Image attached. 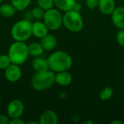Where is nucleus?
Listing matches in <instances>:
<instances>
[{
    "instance_id": "1",
    "label": "nucleus",
    "mask_w": 124,
    "mask_h": 124,
    "mask_svg": "<svg viewBox=\"0 0 124 124\" xmlns=\"http://www.w3.org/2000/svg\"><path fill=\"white\" fill-rule=\"evenodd\" d=\"M49 70L54 73L68 71L73 65L70 54L64 51H56L47 58Z\"/></svg>"
},
{
    "instance_id": "2",
    "label": "nucleus",
    "mask_w": 124,
    "mask_h": 124,
    "mask_svg": "<svg viewBox=\"0 0 124 124\" xmlns=\"http://www.w3.org/2000/svg\"><path fill=\"white\" fill-rule=\"evenodd\" d=\"M55 73L51 70L36 72L31 78V84L36 91H44L50 88L54 83Z\"/></svg>"
},
{
    "instance_id": "3",
    "label": "nucleus",
    "mask_w": 124,
    "mask_h": 124,
    "mask_svg": "<svg viewBox=\"0 0 124 124\" xmlns=\"http://www.w3.org/2000/svg\"><path fill=\"white\" fill-rule=\"evenodd\" d=\"M7 54L12 63L21 65L25 62L29 56L28 44H26L25 41H15V42L10 45Z\"/></svg>"
},
{
    "instance_id": "4",
    "label": "nucleus",
    "mask_w": 124,
    "mask_h": 124,
    "mask_svg": "<svg viewBox=\"0 0 124 124\" xmlns=\"http://www.w3.org/2000/svg\"><path fill=\"white\" fill-rule=\"evenodd\" d=\"M11 35L15 41H27L32 36V23L26 19L16 22L12 27Z\"/></svg>"
},
{
    "instance_id": "5",
    "label": "nucleus",
    "mask_w": 124,
    "mask_h": 124,
    "mask_svg": "<svg viewBox=\"0 0 124 124\" xmlns=\"http://www.w3.org/2000/svg\"><path fill=\"white\" fill-rule=\"evenodd\" d=\"M62 24L70 31L77 33L83 29L84 20L79 11L72 9L62 15Z\"/></svg>"
},
{
    "instance_id": "6",
    "label": "nucleus",
    "mask_w": 124,
    "mask_h": 124,
    "mask_svg": "<svg viewBox=\"0 0 124 124\" xmlns=\"http://www.w3.org/2000/svg\"><path fill=\"white\" fill-rule=\"evenodd\" d=\"M43 22L46 24L49 30H58L62 25V15L58 9L51 8L44 12Z\"/></svg>"
},
{
    "instance_id": "7",
    "label": "nucleus",
    "mask_w": 124,
    "mask_h": 124,
    "mask_svg": "<svg viewBox=\"0 0 124 124\" xmlns=\"http://www.w3.org/2000/svg\"><path fill=\"white\" fill-rule=\"evenodd\" d=\"M25 107L22 101L19 100H14L9 102L7 108V116L9 118H20L24 113Z\"/></svg>"
},
{
    "instance_id": "8",
    "label": "nucleus",
    "mask_w": 124,
    "mask_h": 124,
    "mask_svg": "<svg viewBox=\"0 0 124 124\" xmlns=\"http://www.w3.org/2000/svg\"><path fill=\"white\" fill-rule=\"evenodd\" d=\"M4 72L6 79L12 83L17 82L21 78L22 70L20 65L12 63L8 68H7Z\"/></svg>"
},
{
    "instance_id": "9",
    "label": "nucleus",
    "mask_w": 124,
    "mask_h": 124,
    "mask_svg": "<svg viewBox=\"0 0 124 124\" xmlns=\"http://www.w3.org/2000/svg\"><path fill=\"white\" fill-rule=\"evenodd\" d=\"M49 33V28L44 22L36 21L32 23V35L38 39H41Z\"/></svg>"
},
{
    "instance_id": "10",
    "label": "nucleus",
    "mask_w": 124,
    "mask_h": 124,
    "mask_svg": "<svg viewBox=\"0 0 124 124\" xmlns=\"http://www.w3.org/2000/svg\"><path fill=\"white\" fill-rule=\"evenodd\" d=\"M112 15V20L116 28L124 29V7H116Z\"/></svg>"
},
{
    "instance_id": "11",
    "label": "nucleus",
    "mask_w": 124,
    "mask_h": 124,
    "mask_svg": "<svg viewBox=\"0 0 124 124\" xmlns=\"http://www.w3.org/2000/svg\"><path fill=\"white\" fill-rule=\"evenodd\" d=\"M58 122V117L57 113L51 110H46L41 113L39 117V124H57Z\"/></svg>"
},
{
    "instance_id": "12",
    "label": "nucleus",
    "mask_w": 124,
    "mask_h": 124,
    "mask_svg": "<svg viewBox=\"0 0 124 124\" xmlns=\"http://www.w3.org/2000/svg\"><path fill=\"white\" fill-rule=\"evenodd\" d=\"M72 81V75L68 71L58 72L54 76V82L62 86H66L70 85Z\"/></svg>"
},
{
    "instance_id": "13",
    "label": "nucleus",
    "mask_w": 124,
    "mask_h": 124,
    "mask_svg": "<svg viewBox=\"0 0 124 124\" xmlns=\"http://www.w3.org/2000/svg\"><path fill=\"white\" fill-rule=\"evenodd\" d=\"M40 44H41L44 50L52 51L56 47L57 44V40L54 35L48 33L47 35H46L45 36L41 39Z\"/></svg>"
},
{
    "instance_id": "14",
    "label": "nucleus",
    "mask_w": 124,
    "mask_h": 124,
    "mask_svg": "<svg viewBox=\"0 0 124 124\" xmlns=\"http://www.w3.org/2000/svg\"><path fill=\"white\" fill-rule=\"evenodd\" d=\"M98 7L104 15H111L116 9V3L114 0H100Z\"/></svg>"
},
{
    "instance_id": "15",
    "label": "nucleus",
    "mask_w": 124,
    "mask_h": 124,
    "mask_svg": "<svg viewBox=\"0 0 124 124\" xmlns=\"http://www.w3.org/2000/svg\"><path fill=\"white\" fill-rule=\"evenodd\" d=\"M54 4L59 10L68 12L74 9L76 1V0H54Z\"/></svg>"
},
{
    "instance_id": "16",
    "label": "nucleus",
    "mask_w": 124,
    "mask_h": 124,
    "mask_svg": "<svg viewBox=\"0 0 124 124\" xmlns=\"http://www.w3.org/2000/svg\"><path fill=\"white\" fill-rule=\"evenodd\" d=\"M32 68L36 72L44 71L49 70L47 59L41 57H36L32 62Z\"/></svg>"
},
{
    "instance_id": "17",
    "label": "nucleus",
    "mask_w": 124,
    "mask_h": 124,
    "mask_svg": "<svg viewBox=\"0 0 124 124\" xmlns=\"http://www.w3.org/2000/svg\"><path fill=\"white\" fill-rule=\"evenodd\" d=\"M29 55L36 57L41 56L44 52V49L41 44L39 42H32L28 45Z\"/></svg>"
},
{
    "instance_id": "18",
    "label": "nucleus",
    "mask_w": 124,
    "mask_h": 124,
    "mask_svg": "<svg viewBox=\"0 0 124 124\" xmlns=\"http://www.w3.org/2000/svg\"><path fill=\"white\" fill-rule=\"evenodd\" d=\"M16 11V9L12 4H3L0 5V15L2 17H11L15 14Z\"/></svg>"
},
{
    "instance_id": "19",
    "label": "nucleus",
    "mask_w": 124,
    "mask_h": 124,
    "mask_svg": "<svg viewBox=\"0 0 124 124\" xmlns=\"http://www.w3.org/2000/svg\"><path fill=\"white\" fill-rule=\"evenodd\" d=\"M12 4L17 11H23L31 4V0H11Z\"/></svg>"
},
{
    "instance_id": "20",
    "label": "nucleus",
    "mask_w": 124,
    "mask_h": 124,
    "mask_svg": "<svg viewBox=\"0 0 124 124\" xmlns=\"http://www.w3.org/2000/svg\"><path fill=\"white\" fill-rule=\"evenodd\" d=\"M113 94V89L110 86H107L104 88L100 93V98L102 100H108L112 97Z\"/></svg>"
},
{
    "instance_id": "21",
    "label": "nucleus",
    "mask_w": 124,
    "mask_h": 124,
    "mask_svg": "<svg viewBox=\"0 0 124 124\" xmlns=\"http://www.w3.org/2000/svg\"><path fill=\"white\" fill-rule=\"evenodd\" d=\"M44 12H45L44 9H43L39 6H37V7H35L32 9L31 13V15L33 18H35L36 20H41V19H43L44 15Z\"/></svg>"
},
{
    "instance_id": "22",
    "label": "nucleus",
    "mask_w": 124,
    "mask_h": 124,
    "mask_svg": "<svg viewBox=\"0 0 124 124\" xmlns=\"http://www.w3.org/2000/svg\"><path fill=\"white\" fill-rule=\"evenodd\" d=\"M12 64V61L8 54L0 55V69L5 70Z\"/></svg>"
},
{
    "instance_id": "23",
    "label": "nucleus",
    "mask_w": 124,
    "mask_h": 124,
    "mask_svg": "<svg viewBox=\"0 0 124 124\" xmlns=\"http://www.w3.org/2000/svg\"><path fill=\"white\" fill-rule=\"evenodd\" d=\"M38 6L41 7L45 11L54 7V0H37Z\"/></svg>"
},
{
    "instance_id": "24",
    "label": "nucleus",
    "mask_w": 124,
    "mask_h": 124,
    "mask_svg": "<svg viewBox=\"0 0 124 124\" xmlns=\"http://www.w3.org/2000/svg\"><path fill=\"white\" fill-rule=\"evenodd\" d=\"M116 40L119 45L124 46V29H120L116 36Z\"/></svg>"
},
{
    "instance_id": "25",
    "label": "nucleus",
    "mask_w": 124,
    "mask_h": 124,
    "mask_svg": "<svg viewBox=\"0 0 124 124\" xmlns=\"http://www.w3.org/2000/svg\"><path fill=\"white\" fill-rule=\"evenodd\" d=\"M100 0H86V5L90 9H94L99 5Z\"/></svg>"
},
{
    "instance_id": "26",
    "label": "nucleus",
    "mask_w": 124,
    "mask_h": 124,
    "mask_svg": "<svg viewBox=\"0 0 124 124\" xmlns=\"http://www.w3.org/2000/svg\"><path fill=\"white\" fill-rule=\"evenodd\" d=\"M9 120L10 118L8 116L0 114V124H9Z\"/></svg>"
},
{
    "instance_id": "27",
    "label": "nucleus",
    "mask_w": 124,
    "mask_h": 124,
    "mask_svg": "<svg viewBox=\"0 0 124 124\" xmlns=\"http://www.w3.org/2000/svg\"><path fill=\"white\" fill-rule=\"evenodd\" d=\"M25 121L21 119L20 118H10L9 124H25Z\"/></svg>"
},
{
    "instance_id": "28",
    "label": "nucleus",
    "mask_w": 124,
    "mask_h": 124,
    "mask_svg": "<svg viewBox=\"0 0 124 124\" xmlns=\"http://www.w3.org/2000/svg\"><path fill=\"white\" fill-rule=\"evenodd\" d=\"M111 124H122V122H121V121H112Z\"/></svg>"
},
{
    "instance_id": "29",
    "label": "nucleus",
    "mask_w": 124,
    "mask_h": 124,
    "mask_svg": "<svg viewBox=\"0 0 124 124\" xmlns=\"http://www.w3.org/2000/svg\"><path fill=\"white\" fill-rule=\"evenodd\" d=\"M1 95H0V103H1Z\"/></svg>"
},
{
    "instance_id": "30",
    "label": "nucleus",
    "mask_w": 124,
    "mask_h": 124,
    "mask_svg": "<svg viewBox=\"0 0 124 124\" xmlns=\"http://www.w3.org/2000/svg\"><path fill=\"white\" fill-rule=\"evenodd\" d=\"M1 2H2V0H0V5H1Z\"/></svg>"
}]
</instances>
